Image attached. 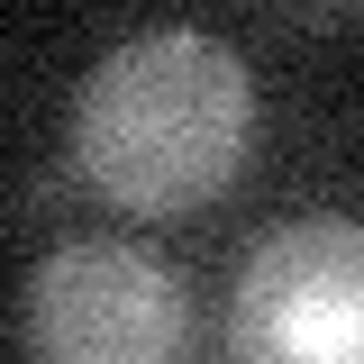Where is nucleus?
<instances>
[{
    "instance_id": "f257e3e1",
    "label": "nucleus",
    "mask_w": 364,
    "mask_h": 364,
    "mask_svg": "<svg viewBox=\"0 0 364 364\" xmlns=\"http://www.w3.org/2000/svg\"><path fill=\"white\" fill-rule=\"evenodd\" d=\"M246 146H255V73L210 28H146L109 46L73 100L82 182L136 219L219 200Z\"/></svg>"
},
{
    "instance_id": "f03ea898",
    "label": "nucleus",
    "mask_w": 364,
    "mask_h": 364,
    "mask_svg": "<svg viewBox=\"0 0 364 364\" xmlns=\"http://www.w3.org/2000/svg\"><path fill=\"white\" fill-rule=\"evenodd\" d=\"M182 346H191V301L173 264L128 237H73L18 291L28 364H182Z\"/></svg>"
},
{
    "instance_id": "7ed1b4c3",
    "label": "nucleus",
    "mask_w": 364,
    "mask_h": 364,
    "mask_svg": "<svg viewBox=\"0 0 364 364\" xmlns=\"http://www.w3.org/2000/svg\"><path fill=\"white\" fill-rule=\"evenodd\" d=\"M228 364H364V219H291L237 264Z\"/></svg>"
}]
</instances>
